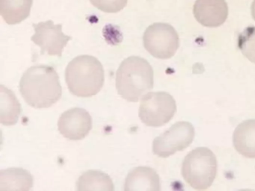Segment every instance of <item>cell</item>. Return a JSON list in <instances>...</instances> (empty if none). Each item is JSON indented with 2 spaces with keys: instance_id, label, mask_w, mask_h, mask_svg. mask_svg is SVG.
Listing matches in <instances>:
<instances>
[{
  "instance_id": "6da1fadb",
  "label": "cell",
  "mask_w": 255,
  "mask_h": 191,
  "mask_svg": "<svg viewBox=\"0 0 255 191\" xmlns=\"http://www.w3.org/2000/svg\"><path fill=\"white\" fill-rule=\"evenodd\" d=\"M22 96L34 108H48L62 97L59 75L50 66L36 65L28 69L20 83Z\"/></svg>"
},
{
  "instance_id": "30bf717a",
  "label": "cell",
  "mask_w": 255,
  "mask_h": 191,
  "mask_svg": "<svg viewBox=\"0 0 255 191\" xmlns=\"http://www.w3.org/2000/svg\"><path fill=\"white\" fill-rule=\"evenodd\" d=\"M193 13L196 20L209 28L220 26L226 21L228 7L225 0H197Z\"/></svg>"
},
{
  "instance_id": "8fae6325",
  "label": "cell",
  "mask_w": 255,
  "mask_h": 191,
  "mask_svg": "<svg viewBox=\"0 0 255 191\" xmlns=\"http://www.w3.org/2000/svg\"><path fill=\"white\" fill-rule=\"evenodd\" d=\"M124 190L125 191H160L159 175L150 167H135L127 176Z\"/></svg>"
},
{
  "instance_id": "52a82bcc",
  "label": "cell",
  "mask_w": 255,
  "mask_h": 191,
  "mask_svg": "<svg viewBox=\"0 0 255 191\" xmlns=\"http://www.w3.org/2000/svg\"><path fill=\"white\" fill-rule=\"evenodd\" d=\"M195 137L193 125L188 122H178L153 140V153L168 158L190 146Z\"/></svg>"
},
{
  "instance_id": "277c9868",
  "label": "cell",
  "mask_w": 255,
  "mask_h": 191,
  "mask_svg": "<svg viewBox=\"0 0 255 191\" xmlns=\"http://www.w3.org/2000/svg\"><path fill=\"white\" fill-rule=\"evenodd\" d=\"M217 161L208 148L198 147L189 152L182 165V176L192 188L206 190L214 181Z\"/></svg>"
},
{
  "instance_id": "9a60e30c",
  "label": "cell",
  "mask_w": 255,
  "mask_h": 191,
  "mask_svg": "<svg viewBox=\"0 0 255 191\" xmlns=\"http://www.w3.org/2000/svg\"><path fill=\"white\" fill-rule=\"evenodd\" d=\"M33 0H0V13L8 25H16L30 15Z\"/></svg>"
},
{
  "instance_id": "7a4b0ae2",
  "label": "cell",
  "mask_w": 255,
  "mask_h": 191,
  "mask_svg": "<svg viewBox=\"0 0 255 191\" xmlns=\"http://www.w3.org/2000/svg\"><path fill=\"white\" fill-rule=\"evenodd\" d=\"M116 84L118 93L124 99L138 102L153 89V68L144 58L129 57L121 63L116 73Z\"/></svg>"
},
{
  "instance_id": "d6986e66",
  "label": "cell",
  "mask_w": 255,
  "mask_h": 191,
  "mask_svg": "<svg viewBox=\"0 0 255 191\" xmlns=\"http://www.w3.org/2000/svg\"><path fill=\"white\" fill-rule=\"evenodd\" d=\"M251 11H252V16L253 17L254 20L255 21V0H254L251 7Z\"/></svg>"
},
{
  "instance_id": "9c48e42d",
  "label": "cell",
  "mask_w": 255,
  "mask_h": 191,
  "mask_svg": "<svg viewBox=\"0 0 255 191\" xmlns=\"http://www.w3.org/2000/svg\"><path fill=\"white\" fill-rule=\"evenodd\" d=\"M92 128V116L83 108L70 109L62 113L58 122L59 132L65 138L80 140L86 137Z\"/></svg>"
},
{
  "instance_id": "3957f363",
  "label": "cell",
  "mask_w": 255,
  "mask_h": 191,
  "mask_svg": "<svg viewBox=\"0 0 255 191\" xmlns=\"http://www.w3.org/2000/svg\"><path fill=\"white\" fill-rule=\"evenodd\" d=\"M65 80L71 94L81 98L96 95L104 85V70L99 60L91 55L76 57L68 64Z\"/></svg>"
},
{
  "instance_id": "ba28073f",
  "label": "cell",
  "mask_w": 255,
  "mask_h": 191,
  "mask_svg": "<svg viewBox=\"0 0 255 191\" xmlns=\"http://www.w3.org/2000/svg\"><path fill=\"white\" fill-rule=\"evenodd\" d=\"M35 34L32 40L41 48V54L47 53L51 56L61 57L64 48L68 41L72 39L71 36L62 32V25H55L53 21L33 24Z\"/></svg>"
},
{
  "instance_id": "2e32d148",
  "label": "cell",
  "mask_w": 255,
  "mask_h": 191,
  "mask_svg": "<svg viewBox=\"0 0 255 191\" xmlns=\"http://www.w3.org/2000/svg\"><path fill=\"white\" fill-rule=\"evenodd\" d=\"M114 185L111 178L99 170H89L80 176L77 182L79 191H113Z\"/></svg>"
},
{
  "instance_id": "7c38bea8",
  "label": "cell",
  "mask_w": 255,
  "mask_h": 191,
  "mask_svg": "<svg viewBox=\"0 0 255 191\" xmlns=\"http://www.w3.org/2000/svg\"><path fill=\"white\" fill-rule=\"evenodd\" d=\"M236 150L244 157L255 158V119H249L236 128L233 135Z\"/></svg>"
},
{
  "instance_id": "ac0fdd59",
  "label": "cell",
  "mask_w": 255,
  "mask_h": 191,
  "mask_svg": "<svg viewBox=\"0 0 255 191\" xmlns=\"http://www.w3.org/2000/svg\"><path fill=\"white\" fill-rule=\"evenodd\" d=\"M128 0H90L92 5L105 13H118L126 7Z\"/></svg>"
},
{
  "instance_id": "5bb4252c",
  "label": "cell",
  "mask_w": 255,
  "mask_h": 191,
  "mask_svg": "<svg viewBox=\"0 0 255 191\" xmlns=\"http://www.w3.org/2000/svg\"><path fill=\"white\" fill-rule=\"evenodd\" d=\"M21 105L15 94L4 85L0 86V122L10 126L18 122Z\"/></svg>"
},
{
  "instance_id": "5b68a950",
  "label": "cell",
  "mask_w": 255,
  "mask_h": 191,
  "mask_svg": "<svg viewBox=\"0 0 255 191\" xmlns=\"http://www.w3.org/2000/svg\"><path fill=\"white\" fill-rule=\"evenodd\" d=\"M177 111L175 100L166 92H150L141 98L139 118L147 126L161 127L174 117Z\"/></svg>"
},
{
  "instance_id": "e0dca14e",
  "label": "cell",
  "mask_w": 255,
  "mask_h": 191,
  "mask_svg": "<svg viewBox=\"0 0 255 191\" xmlns=\"http://www.w3.org/2000/svg\"><path fill=\"white\" fill-rule=\"evenodd\" d=\"M239 49L246 58L255 64V27L249 26L240 33L237 40Z\"/></svg>"
},
{
  "instance_id": "4fadbf2b",
  "label": "cell",
  "mask_w": 255,
  "mask_h": 191,
  "mask_svg": "<svg viewBox=\"0 0 255 191\" xmlns=\"http://www.w3.org/2000/svg\"><path fill=\"white\" fill-rule=\"evenodd\" d=\"M33 186V177L23 168H8L0 171V191H29Z\"/></svg>"
},
{
  "instance_id": "8992f818",
  "label": "cell",
  "mask_w": 255,
  "mask_h": 191,
  "mask_svg": "<svg viewBox=\"0 0 255 191\" xmlns=\"http://www.w3.org/2000/svg\"><path fill=\"white\" fill-rule=\"evenodd\" d=\"M146 50L159 59H168L175 55L180 46V39L176 30L169 24L157 23L150 25L143 37Z\"/></svg>"
}]
</instances>
